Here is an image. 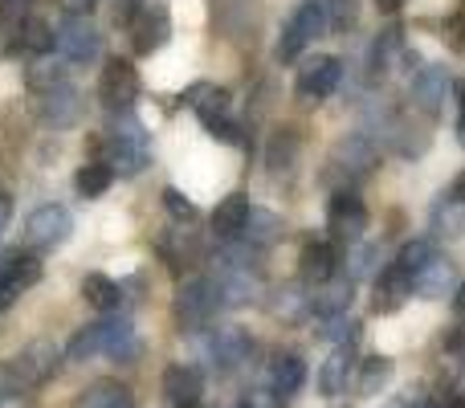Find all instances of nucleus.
<instances>
[{"label":"nucleus","instance_id":"f257e3e1","mask_svg":"<svg viewBox=\"0 0 465 408\" xmlns=\"http://www.w3.org/2000/svg\"><path fill=\"white\" fill-rule=\"evenodd\" d=\"M94 355H111L114 363H135L139 355H143V343H139L131 319L90 323V327H82L78 335L70 339V352H65V360L86 363V360H94Z\"/></svg>","mask_w":465,"mask_h":408},{"label":"nucleus","instance_id":"f03ea898","mask_svg":"<svg viewBox=\"0 0 465 408\" xmlns=\"http://www.w3.org/2000/svg\"><path fill=\"white\" fill-rule=\"evenodd\" d=\"M221 286L217 278H188L184 286L176 290V303H172V314H176L180 331H204L213 323V314L221 311Z\"/></svg>","mask_w":465,"mask_h":408},{"label":"nucleus","instance_id":"7ed1b4c3","mask_svg":"<svg viewBox=\"0 0 465 408\" xmlns=\"http://www.w3.org/2000/svg\"><path fill=\"white\" fill-rule=\"evenodd\" d=\"M322 29H327V8H322V0H302L278 41V62H294L306 49V41L322 37Z\"/></svg>","mask_w":465,"mask_h":408},{"label":"nucleus","instance_id":"20e7f679","mask_svg":"<svg viewBox=\"0 0 465 408\" xmlns=\"http://www.w3.org/2000/svg\"><path fill=\"white\" fill-rule=\"evenodd\" d=\"M70 229H74V221L62 204H37L25 216V245L33 254H49V249H57L70 237Z\"/></svg>","mask_w":465,"mask_h":408},{"label":"nucleus","instance_id":"39448f33","mask_svg":"<svg viewBox=\"0 0 465 408\" xmlns=\"http://www.w3.org/2000/svg\"><path fill=\"white\" fill-rule=\"evenodd\" d=\"M98 98H103V106L111 114H123L135 106L139 98V74L135 65L127 62V57H111V62L103 65V78H98Z\"/></svg>","mask_w":465,"mask_h":408},{"label":"nucleus","instance_id":"423d86ee","mask_svg":"<svg viewBox=\"0 0 465 408\" xmlns=\"http://www.w3.org/2000/svg\"><path fill=\"white\" fill-rule=\"evenodd\" d=\"M57 54L62 62H94L98 57V29L86 13H65L62 29H57Z\"/></svg>","mask_w":465,"mask_h":408},{"label":"nucleus","instance_id":"0eeeda50","mask_svg":"<svg viewBox=\"0 0 465 408\" xmlns=\"http://www.w3.org/2000/svg\"><path fill=\"white\" fill-rule=\"evenodd\" d=\"M13 368H16V376H21V384L37 388L57 376V368H62V347H57L54 339H33V343L21 347Z\"/></svg>","mask_w":465,"mask_h":408},{"label":"nucleus","instance_id":"6e6552de","mask_svg":"<svg viewBox=\"0 0 465 408\" xmlns=\"http://www.w3.org/2000/svg\"><path fill=\"white\" fill-rule=\"evenodd\" d=\"M376 164H380V155H376V147H371L368 135L339 139L335 155H331V172H339V176L347 180V188H351L360 176H371V172H376Z\"/></svg>","mask_w":465,"mask_h":408},{"label":"nucleus","instance_id":"1a4fd4ad","mask_svg":"<svg viewBox=\"0 0 465 408\" xmlns=\"http://www.w3.org/2000/svg\"><path fill=\"white\" fill-rule=\"evenodd\" d=\"M339 78H343V62H339V57H331V54L311 57V62L298 70L294 95L302 98V103H322V98L339 86Z\"/></svg>","mask_w":465,"mask_h":408},{"label":"nucleus","instance_id":"9d476101","mask_svg":"<svg viewBox=\"0 0 465 408\" xmlns=\"http://www.w3.org/2000/svg\"><path fill=\"white\" fill-rule=\"evenodd\" d=\"M41 282V257L37 254H13L0 262V311L16 303L29 286Z\"/></svg>","mask_w":465,"mask_h":408},{"label":"nucleus","instance_id":"9b49d317","mask_svg":"<svg viewBox=\"0 0 465 408\" xmlns=\"http://www.w3.org/2000/svg\"><path fill=\"white\" fill-rule=\"evenodd\" d=\"M327 229L335 233L339 241H360L363 229H368V208L351 193V188H339L327 204Z\"/></svg>","mask_w":465,"mask_h":408},{"label":"nucleus","instance_id":"f8f14e48","mask_svg":"<svg viewBox=\"0 0 465 408\" xmlns=\"http://www.w3.org/2000/svg\"><path fill=\"white\" fill-rule=\"evenodd\" d=\"M163 401L172 408H201V396H204V376L201 368H193V363H172V368H163Z\"/></svg>","mask_w":465,"mask_h":408},{"label":"nucleus","instance_id":"ddd939ff","mask_svg":"<svg viewBox=\"0 0 465 408\" xmlns=\"http://www.w3.org/2000/svg\"><path fill=\"white\" fill-rule=\"evenodd\" d=\"M450 86H453V78H450V70H445V65H425V70L412 74L409 95H412V103H417L425 114H441L445 98H450Z\"/></svg>","mask_w":465,"mask_h":408},{"label":"nucleus","instance_id":"4468645a","mask_svg":"<svg viewBox=\"0 0 465 408\" xmlns=\"http://www.w3.org/2000/svg\"><path fill=\"white\" fill-rule=\"evenodd\" d=\"M409 298H412V274L404 270L401 262L384 265V270L376 274V298H371V306H376L380 314H392V311H401Z\"/></svg>","mask_w":465,"mask_h":408},{"label":"nucleus","instance_id":"2eb2a0df","mask_svg":"<svg viewBox=\"0 0 465 408\" xmlns=\"http://www.w3.org/2000/svg\"><path fill=\"white\" fill-rule=\"evenodd\" d=\"M209 355H213V363H217V372H237V368H245L249 355H253V339L241 327H221L209 343Z\"/></svg>","mask_w":465,"mask_h":408},{"label":"nucleus","instance_id":"dca6fc26","mask_svg":"<svg viewBox=\"0 0 465 408\" xmlns=\"http://www.w3.org/2000/svg\"><path fill=\"white\" fill-rule=\"evenodd\" d=\"M298 274H302L306 286H322L339 274V249L331 241H306L302 257H298Z\"/></svg>","mask_w":465,"mask_h":408},{"label":"nucleus","instance_id":"f3484780","mask_svg":"<svg viewBox=\"0 0 465 408\" xmlns=\"http://www.w3.org/2000/svg\"><path fill=\"white\" fill-rule=\"evenodd\" d=\"M453 286H458V270H453V262L441 254L412 274V294H420V298H450Z\"/></svg>","mask_w":465,"mask_h":408},{"label":"nucleus","instance_id":"a211bd4d","mask_svg":"<svg viewBox=\"0 0 465 408\" xmlns=\"http://www.w3.org/2000/svg\"><path fill=\"white\" fill-rule=\"evenodd\" d=\"M41 119L49 123V127H74V123L82 119V95L74 86H54L41 95Z\"/></svg>","mask_w":465,"mask_h":408},{"label":"nucleus","instance_id":"6ab92c4d","mask_svg":"<svg viewBox=\"0 0 465 408\" xmlns=\"http://www.w3.org/2000/svg\"><path fill=\"white\" fill-rule=\"evenodd\" d=\"M131 33H135V54H155V49L168 41V33H172V21H168V8H139V16H135V25H131Z\"/></svg>","mask_w":465,"mask_h":408},{"label":"nucleus","instance_id":"aec40b11","mask_svg":"<svg viewBox=\"0 0 465 408\" xmlns=\"http://www.w3.org/2000/svg\"><path fill=\"white\" fill-rule=\"evenodd\" d=\"M351 290H355V278L339 270L331 282L314 286V294H311V314H319V319H327V314H343L347 306H351Z\"/></svg>","mask_w":465,"mask_h":408},{"label":"nucleus","instance_id":"412c9836","mask_svg":"<svg viewBox=\"0 0 465 408\" xmlns=\"http://www.w3.org/2000/svg\"><path fill=\"white\" fill-rule=\"evenodd\" d=\"M265 380H270L265 388H273L282 401H290V396H294L298 388L306 384V363H302V355H294V352L273 355V360H270V372H265Z\"/></svg>","mask_w":465,"mask_h":408},{"label":"nucleus","instance_id":"4be33fe9","mask_svg":"<svg viewBox=\"0 0 465 408\" xmlns=\"http://www.w3.org/2000/svg\"><path fill=\"white\" fill-rule=\"evenodd\" d=\"M249 196L245 193H229L225 201L213 208V233H217L221 241H237L241 233H245V221H249Z\"/></svg>","mask_w":465,"mask_h":408},{"label":"nucleus","instance_id":"5701e85b","mask_svg":"<svg viewBox=\"0 0 465 408\" xmlns=\"http://www.w3.org/2000/svg\"><path fill=\"white\" fill-rule=\"evenodd\" d=\"M184 103L193 106L196 114H201L204 127H213V123L229 119V90H225V86H213V82H196V86L184 95Z\"/></svg>","mask_w":465,"mask_h":408},{"label":"nucleus","instance_id":"b1692460","mask_svg":"<svg viewBox=\"0 0 465 408\" xmlns=\"http://www.w3.org/2000/svg\"><path fill=\"white\" fill-rule=\"evenodd\" d=\"M351 347H335V352L322 360V368H319V393L322 396H339V393H347V384H351Z\"/></svg>","mask_w":465,"mask_h":408},{"label":"nucleus","instance_id":"393cba45","mask_svg":"<svg viewBox=\"0 0 465 408\" xmlns=\"http://www.w3.org/2000/svg\"><path fill=\"white\" fill-rule=\"evenodd\" d=\"M16 45L21 49H29V54H49V49L57 45V33L49 29V21L45 16H37V13H25L21 21H16Z\"/></svg>","mask_w":465,"mask_h":408},{"label":"nucleus","instance_id":"a878e982","mask_svg":"<svg viewBox=\"0 0 465 408\" xmlns=\"http://www.w3.org/2000/svg\"><path fill=\"white\" fill-rule=\"evenodd\" d=\"M111 184H114V172H111V164L106 160H90V164H82V168L74 172V193L86 196V201H98Z\"/></svg>","mask_w":465,"mask_h":408},{"label":"nucleus","instance_id":"bb28decb","mask_svg":"<svg viewBox=\"0 0 465 408\" xmlns=\"http://www.w3.org/2000/svg\"><path fill=\"white\" fill-rule=\"evenodd\" d=\"M396 363L388 360V355H368V360L360 363V376H355V393L360 396H380L388 388V380H392Z\"/></svg>","mask_w":465,"mask_h":408},{"label":"nucleus","instance_id":"cd10ccee","mask_svg":"<svg viewBox=\"0 0 465 408\" xmlns=\"http://www.w3.org/2000/svg\"><path fill=\"white\" fill-rule=\"evenodd\" d=\"M241 237H245L249 245H257V249L273 245V241L282 237L278 213H270V208H249V221H245V233H241Z\"/></svg>","mask_w":465,"mask_h":408},{"label":"nucleus","instance_id":"c85d7f7f","mask_svg":"<svg viewBox=\"0 0 465 408\" xmlns=\"http://www.w3.org/2000/svg\"><path fill=\"white\" fill-rule=\"evenodd\" d=\"M82 294H86V303L94 311H114L123 303V286L114 278H106V274H86L82 278Z\"/></svg>","mask_w":465,"mask_h":408},{"label":"nucleus","instance_id":"c756f323","mask_svg":"<svg viewBox=\"0 0 465 408\" xmlns=\"http://www.w3.org/2000/svg\"><path fill=\"white\" fill-rule=\"evenodd\" d=\"M461 233H465V201L445 196L433 208V237H461Z\"/></svg>","mask_w":465,"mask_h":408},{"label":"nucleus","instance_id":"7c9ffc66","mask_svg":"<svg viewBox=\"0 0 465 408\" xmlns=\"http://www.w3.org/2000/svg\"><path fill=\"white\" fill-rule=\"evenodd\" d=\"M401 45H404V33H401V29H384V33H380L376 45H371V54H368L371 78H380L384 70H392V62H396V54H401Z\"/></svg>","mask_w":465,"mask_h":408},{"label":"nucleus","instance_id":"2f4dec72","mask_svg":"<svg viewBox=\"0 0 465 408\" xmlns=\"http://www.w3.org/2000/svg\"><path fill=\"white\" fill-rule=\"evenodd\" d=\"M319 339L322 343H335V347H351L355 339H360V323L351 319V314H327V319H319Z\"/></svg>","mask_w":465,"mask_h":408},{"label":"nucleus","instance_id":"473e14b6","mask_svg":"<svg viewBox=\"0 0 465 408\" xmlns=\"http://www.w3.org/2000/svg\"><path fill=\"white\" fill-rule=\"evenodd\" d=\"M25 82H29V90H37V95H45V90H54V86H62L65 82V65L62 62H54V57H45L41 54L37 62L25 70Z\"/></svg>","mask_w":465,"mask_h":408},{"label":"nucleus","instance_id":"72a5a7b5","mask_svg":"<svg viewBox=\"0 0 465 408\" xmlns=\"http://www.w3.org/2000/svg\"><path fill=\"white\" fill-rule=\"evenodd\" d=\"M294 160H298V135L294 131H278L270 144V172L273 176H286L294 168Z\"/></svg>","mask_w":465,"mask_h":408},{"label":"nucleus","instance_id":"f704fd0d","mask_svg":"<svg viewBox=\"0 0 465 408\" xmlns=\"http://www.w3.org/2000/svg\"><path fill=\"white\" fill-rule=\"evenodd\" d=\"M127 396V388L119 384V380H98V384H90L86 393L74 401V408H111L114 401H123Z\"/></svg>","mask_w":465,"mask_h":408},{"label":"nucleus","instance_id":"c9c22d12","mask_svg":"<svg viewBox=\"0 0 465 408\" xmlns=\"http://www.w3.org/2000/svg\"><path fill=\"white\" fill-rule=\"evenodd\" d=\"M380 254H384V249L380 245H371V241H355V249H351V262H347V274H351L355 282L360 278H368V274H380Z\"/></svg>","mask_w":465,"mask_h":408},{"label":"nucleus","instance_id":"e433bc0d","mask_svg":"<svg viewBox=\"0 0 465 408\" xmlns=\"http://www.w3.org/2000/svg\"><path fill=\"white\" fill-rule=\"evenodd\" d=\"M322 8H327V29L335 33H347L360 16V0H322Z\"/></svg>","mask_w":465,"mask_h":408},{"label":"nucleus","instance_id":"4c0bfd02","mask_svg":"<svg viewBox=\"0 0 465 408\" xmlns=\"http://www.w3.org/2000/svg\"><path fill=\"white\" fill-rule=\"evenodd\" d=\"M433 257H437V245H433V241H429V237H417V241H404V249H401V257H396V262H401L409 274H417L420 265L433 262Z\"/></svg>","mask_w":465,"mask_h":408},{"label":"nucleus","instance_id":"58836bf2","mask_svg":"<svg viewBox=\"0 0 465 408\" xmlns=\"http://www.w3.org/2000/svg\"><path fill=\"white\" fill-rule=\"evenodd\" d=\"M273 314L286 323H298L311 314V294H298V290H282V298L273 303Z\"/></svg>","mask_w":465,"mask_h":408},{"label":"nucleus","instance_id":"ea45409f","mask_svg":"<svg viewBox=\"0 0 465 408\" xmlns=\"http://www.w3.org/2000/svg\"><path fill=\"white\" fill-rule=\"evenodd\" d=\"M163 208H168V216H172V221H180V224H193L196 221V204L188 201L180 188H163Z\"/></svg>","mask_w":465,"mask_h":408},{"label":"nucleus","instance_id":"a19ab883","mask_svg":"<svg viewBox=\"0 0 465 408\" xmlns=\"http://www.w3.org/2000/svg\"><path fill=\"white\" fill-rule=\"evenodd\" d=\"M232 408H286V401H282L273 388H253V393L241 396V404H232Z\"/></svg>","mask_w":465,"mask_h":408},{"label":"nucleus","instance_id":"79ce46f5","mask_svg":"<svg viewBox=\"0 0 465 408\" xmlns=\"http://www.w3.org/2000/svg\"><path fill=\"white\" fill-rule=\"evenodd\" d=\"M13 393H21V376H16L13 363H0V401Z\"/></svg>","mask_w":465,"mask_h":408},{"label":"nucleus","instance_id":"37998d69","mask_svg":"<svg viewBox=\"0 0 465 408\" xmlns=\"http://www.w3.org/2000/svg\"><path fill=\"white\" fill-rule=\"evenodd\" d=\"M62 8H65V13H94V8H98V0H62Z\"/></svg>","mask_w":465,"mask_h":408},{"label":"nucleus","instance_id":"c03bdc74","mask_svg":"<svg viewBox=\"0 0 465 408\" xmlns=\"http://www.w3.org/2000/svg\"><path fill=\"white\" fill-rule=\"evenodd\" d=\"M0 408H33V401L25 393H13V396H5V401H0Z\"/></svg>","mask_w":465,"mask_h":408},{"label":"nucleus","instance_id":"a18cd8bd","mask_svg":"<svg viewBox=\"0 0 465 408\" xmlns=\"http://www.w3.org/2000/svg\"><path fill=\"white\" fill-rule=\"evenodd\" d=\"M8 221H13V201H8V196L0 193V233L8 229Z\"/></svg>","mask_w":465,"mask_h":408},{"label":"nucleus","instance_id":"49530a36","mask_svg":"<svg viewBox=\"0 0 465 408\" xmlns=\"http://www.w3.org/2000/svg\"><path fill=\"white\" fill-rule=\"evenodd\" d=\"M450 196H458V201H465V172H458V180L450 184Z\"/></svg>","mask_w":465,"mask_h":408},{"label":"nucleus","instance_id":"de8ad7c7","mask_svg":"<svg viewBox=\"0 0 465 408\" xmlns=\"http://www.w3.org/2000/svg\"><path fill=\"white\" fill-rule=\"evenodd\" d=\"M453 311H458V314H461V319H465V282H461V286H458V294H453Z\"/></svg>","mask_w":465,"mask_h":408},{"label":"nucleus","instance_id":"09e8293b","mask_svg":"<svg viewBox=\"0 0 465 408\" xmlns=\"http://www.w3.org/2000/svg\"><path fill=\"white\" fill-rule=\"evenodd\" d=\"M458 139L465 144V106H461V114H458Z\"/></svg>","mask_w":465,"mask_h":408},{"label":"nucleus","instance_id":"8fccbe9b","mask_svg":"<svg viewBox=\"0 0 465 408\" xmlns=\"http://www.w3.org/2000/svg\"><path fill=\"white\" fill-rule=\"evenodd\" d=\"M376 5H380V8H388V13H392V8H401L404 0H376Z\"/></svg>","mask_w":465,"mask_h":408},{"label":"nucleus","instance_id":"3c124183","mask_svg":"<svg viewBox=\"0 0 465 408\" xmlns=\"http://www.w3.org/2000/svg\"><path fill=\"white\" fill-rule=\"evenodd\" d=\"M111 408H135V401H131V396H123V401H114Z\"/></svg>","mask_w":465,"mask_h":408}]
</instances>
